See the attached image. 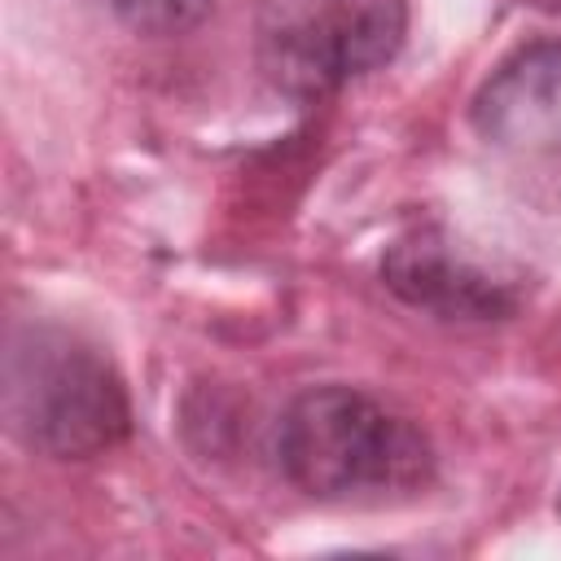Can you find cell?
Segmentation results:
<instances>
[{"mask_svg": "<svg viewBox=\"0 0 561 561\" xmlns=\"http://www.w3.org/2000/svg\"><path fill=\"white\" fill-rule=\"evenodd\" d=\"M276 465L311 500L394 504L430 486L434 447L381 399L355 386H311L276 421Z\"/></svg>", "mask_w": 561, "mask_h": 561, "instance_id": "1", "label": "cell"}, {"mask_svg": "<svg viewBox=\"0 0 561 561\" xmlns=\"http://www.w3.org/2000/svg\"><path fill=\"white\" fill-rule=\"evenodd\" d=\"M9 421L53 460H88L131 430V403L114 364L70 329L31 324L9 346Z\"/></svg>", "mask_w": 561, "mask_h": 561, "instance_id": "2", "label": "cell"}, {"mask_svg": "<svg viewBox=\"0 0 561 561\" xmlns=\"http://www.w3.org/2000/svg\"><path fill=\"white\" fill-rule=\"evenodd\" d=\"M403 35V0H259L254 9V61L276 92L298 101L386 66Z\"/></svg>", "mask_w": 561, "mask_h": 561, "instance_id": "3", "label": "cell"}, {"mask_svg": "<svg viewBox=\"0 0 561 561\" xmlns=\"http://www.w3.org/2000/svg\"><path fill=\"white\" fill-rule=\"evenodd\" d=\"M381 280L438 320H504L517 307L513 280L478 263L451 232L412 228L381 254Z\"/></svg>", "mask_w": 561, "mask_h": 561, "instance_id": "4", "label": "cell"}, {"mask_svg": "<svg viewBox=\"0 0 561 561\" xmlns=\"http://www.w3.org/2000/svg\"><path fill=\"white\" fill-rule=\"evenodd\" d=\"M469 118L508 153H561V39L508 53L478 88Z\"/></svg>", "mask_w": 561, "mask_h": 561, "instance_id": "5", "label": "cell"}, {"mask_svg": "<svg viewBox=\"0 0 561 561\" xmlns=\"http://www.w3.org/2000/svg\"><path fill=\"white\" fill-rule=\"evenodd\" d=\"M105 9H114L127 26L149 31V35H180L193 31L215 0H101Z\"/></svg>", "mask_w": 561, "mask_h": 561, "instance_id": "6", "label": "cell"}, {"mask_svg": "<svg viewBox=\"0 0 561 561\" xmlns=\"http://www.w3.org/2000/svg\"><path fill=\"white\" fill-rule=\"evenodd\" d=\"M530 4H543V9H561V0H530Z\"/></svg>", "mask_w": 561, "mask_h": 561, "instance_id": "7", "label": "cell"}]
</instances>
